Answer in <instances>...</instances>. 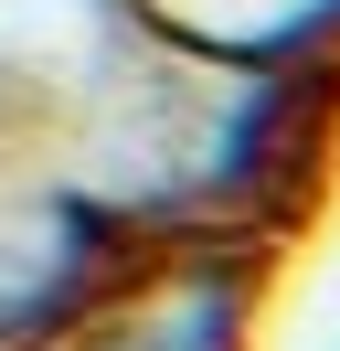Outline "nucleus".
Instances as JSON below:
<instances>
[{"label":"nucleus","instance_id":"nucleus-1","mask_svg":"<svg viewBox=\"0 0 340 351\" xmlns=\"http://www.w3.org/2000/svg\"><path fill=\"white\" fill-rule=\"evenodd\" d=\"M276 245L255 234H160L85 298L64 351H255Z\"/></svg>","mask_w":340,"mask_h":351},{"label":"nucleus","instance_id":"nucleus-2","mask_svg":"<svg viewBox=\"0 0 340 351\" xmlns=\"http://www.w3.org/2000/svg\"><path fill=\"white\" fill-rule=\"evenodd\" d=\"M127 223H106L75 181H0V351H64L106 277L127 266Z\"/></svg>","mask_w":340,"mask_h":351}]
</instances>
